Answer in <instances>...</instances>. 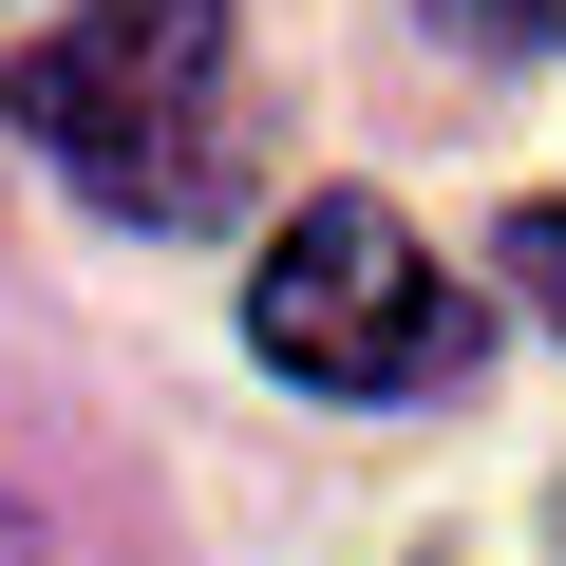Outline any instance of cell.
I'll list each match as a JSON object with an SVG mask.
<instances>
[{
  "mask_svg": "<svg viewBox=\"0 0 566 566\" xmlns=\"http://www.w3.org/2000/svg\"><path fill=\"white\" fill-rule=\"evenodd\" d=\"M0 133L76 170L114 227H227L264 170V76L227 0H76L57 39L0 57Z\"/></svg>",
  "mask_w": 566,
  "mask_h": 566,
  "instance_id": "6da1fadb",
  "label": "cell"
},
{
  "mask_svg": "<svg viewBox=\"0 0 566 566\" xmlns=\"http://www.w3.org/2000/svg\"><path fill=\"white\" fill-rule=\"evenodd\" d=\"M245 340H264V378L359 397V416L472 397V359H491V322L434 283V245H416L378 189H303V208L264 227V264H245Z\"/></svg>",
  "mask_w": 566,
  "mask_h": 566,
  "instance_id": "7a4b0ae2",
  "label": "cell"
},
{
  "mask_svg": "<svg viewBox=\"0 0 566 566\" xmlns=\"http://www.w3.org/2000/svg\"><path fill=\"white\" fill-rule=\"evenodd\" d=\"M472 57H566V0H434Z\"/></svg>",
  "mask_w": 566,
  "mask_h": 566,
  "instance_id": "3957f363",
  "label": "cell"
},
{
  "mask_svg": "<svg viewBox=\"0 0 566 566\" xmlns=\"http://www.w3.org/2000/svg\"><path fill=\"white\" fill-rule=\"evenodd\" d=\"M510 283L566 322V189H528V208H510Z\"/></svg>",
  "mask_w": 566,
  "mask_h": 566,
  "instance_id": "277c9868",
  "label": "cell"
},
{
  "mask_svg": "<svg viewBox=\"0 0 566 566\" xmlns=\"http://www.w3.org/2000/svg\"><path fill=\"white\" fill-rule=\"evenodd\" d=\"M547 547H566V491H547Z\"/></svg>",
  "mask_w": 566,
  "mask_h": 566,
  "instance_id": "5b68a950",
  "label": "cell"
}]
</instances>
